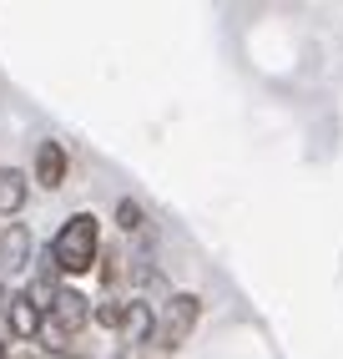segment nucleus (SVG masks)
Segmentation results:
<instances>
[{"mask_svg": "<svg viewBox=\"0 0 343 359\" xmlns=\"http://www.w3.org/2000/svg\"><path fill=\"white\" fill-rule=\"evenodd\" d=\"M6 324H10L15 339H36V334L46 329V314H41V304H36L31 294H15L10 309H6Z\"/></svg>", "mask_w": 343, "mask_h": 359, "instance_id": "20e7f679", "label": "nucleus"}, {"mask_svg": "<svg viewBox=\"0 0 343 359\" xmlns=\"http://www.w3.org/2000/svg\"><path fill=\"white\" fill-rule=\"evenodd\" d=\"M20 203H26V177L20 172H0V218L20 212Z\"/></svg>", "mask_w": 343, "mask_h": 359, "instance_id": "0eeeda50", "label": "nucleus"}, {"mask_svg": "<svg viewBox=\"0 0 343 359\" xmlns=\"http://www.w3.org/2000/svg\"><path fill=\"white\" fill-rule=\"evenodd\" d=\"M96 253H102V228H96L91 212H76V218H66V228L56 233L51 243V263L56 273H91L96 269Z\"/></svg>", "mask_w": 343, "mask_h": 359, "instance_id": "f257e3e1", "label": "nucleus"}, {"mask_svg": "<svg viewBox=\"0 0 343 359\" xmlns=\"http://www.w3.org/2000/svg\"><path fill=\"white\" fill-rule=\"evenodd\" d=\"M96 319H102L106 329H121V324H127V304H116V299H106L102 309H96Z\"/></svg>", "mask_w": 343, "mask_h": 359, "instance_id": "1a4fd4ad", "label": "nucleus"}, {"mask_svg": "<svg viewBox=\"0 0 343 359\" xmlns=\"http://www.w3.org/2000/svg\"><path fill=\"white\" fill-rule=\"evenodd\" d=\"M197 319H202V299H197V294H172L167 309H162V319H157V344H162V354L177 349V344H187L192 329H197Z\"/></svg>", "mask_w": 343, "mask_h": 359, "instance_id": "f03ea898", "label": "nucleus"}, {"mask_svg": "<svg viewBox=\"0 0 343 359\" xmlns=\"http://www.w3.org/2000/svg\"><path fill=\"white\" fill-rule=\"evenodd\" d=\"M121 334H127V344H146V334H152V309H146V304H127V324H121Z\"/></svg>", "mask_w": 343, "mask_h": 359, "instance_id": "6e6552de", "label": "nucleus"}, {"mask_svg": "<svg viewBox=\"0 0 343 359\" xmlns=\"http://www.w3.org/2000/svg\"><path fill=\"white\" fill-rule=\"evenodd\" d=\"M31 263V233L20 228V223H10L6 233H0V269L6 273H20Z\"/></svg>", "mask_w": 343, "mask_h": 359, "instance_id": "39448f33", "label": "nucleus"}, {"mask_svg": "<svg viewBox=\"0 0 343 359\" xmlns=\"http://www.w3.org/2000/svg\"><path fill=\"white\" fill-rule=\"evenodd\" d=\"M91 319V304L76 294V289H61L56 304H51V314H46V334H56V339H71L81 324Z\"/></svg>", "mask_w": 343, "mask_h": 359, "instance_id": "7ed1b4c3", "label": "nucleus"}, {"mask_svg": "<svg viewBox=\"0 0 343 359\" xmlns=\"http://www.w3.org/2000/svg\"><path fill=\"white\" fill-rule=\"evenodd\" d=\"M116 218H121V228L132 233V228H141V208H136V203H121V208H116Z\"/></svg>", "mask_w": 343, "mask_h": 359, "instance_id": "9d476101", "label": "nucleus"}, {"mask_svg": "<svg viewBox=\"0 0 343 359\" xmlns=\"http://www.w3.org/2000/svg\"><path fill=\"white\" fill-rule=\"evenodd\" d=\"M36 182L41 187H61L66 182V152H61V142H41V147H36Z\"/></svg>", "mask_w": 343, "mask_h": 359, "instance_id": "423d86ee", "label": "nucleus"}, {"mask_svg": "<svg viewBox=\"0 0 343 359\" xmlns=\"http://www.w3.org/2000/svg\"><path fill=\"white\" fill-rule=\"evenodd\" d=\"M0 309H10V299H6V283H0Z\"/></svg>", "mask_w": 343, "mask_h": 359, "instance_id": "9b49d317", "label": "nucleus"}]
</instances>
